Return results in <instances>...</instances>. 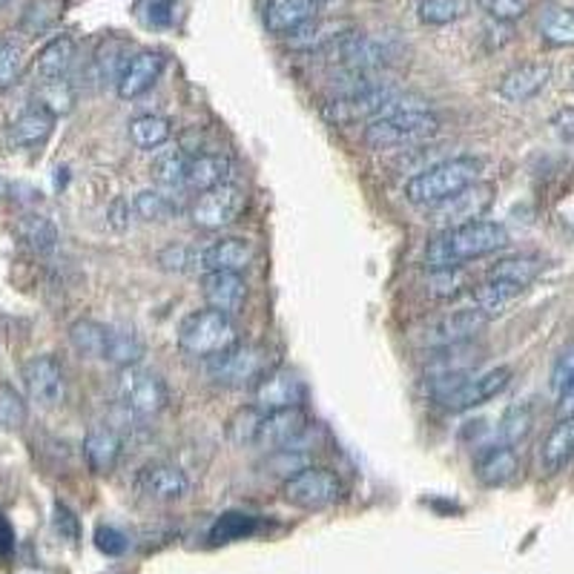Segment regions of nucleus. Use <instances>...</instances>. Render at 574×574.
<instances>
[{"mask_svg":"<svg viewBox=\"0 0 574 574\" xmlns=\"http://www.w3.org/2000/svg\"><path fill=\"white\" fill-rule=\"evenodd\" d=\"M508 245V230L497 221L477 219L472 225L443 230L437 239L425 247V265L428 270L439 267H459L472 259H483Z\"/></svg>","mask_w":574,"mask_h":574,"instance_id":"f257e3e1","label":"nucleus"},{"mask_svg":"<svg viewBox=\"0 0 574 574\" xmlns=\"http://www.w3.org/2000/svg\"><path fill=\"white\" fill-rule=\"evenodd\" d=\"M479 172H483V161L479 158H448V161H439L434 167H425V170H419L417 176L410 178L408 185H405V199L410 205L434 207L439 201L457 196L465 187L477 185Z\"/></svg>","mask_w":574,"mask_h":574,"instance_id":"f03ea898","label":"nucleus"},{"mask_svg":"<svg viewBox=\"0 0 574 574\" xmlns=\"http://www.w3.org/2000/svg\"><path fill=\"white\" fill-rule=\"evenodd\" d=\"M239 345L236 325L227 314L216 308L196 310L178 328V348L196 359H216Z\"/></svg>","mask_w":574,"mask_h":574,"instance_id":"7ed1b4c3","label":"nucleus"},{"mask_svg":"<svg viewBox=\"0 0 574 574\" xmlns=\"http://www.w3.org/2000/svg\"><path fill=\"white\" fill-rule=\"evenodd\" d=\"M439 130V118L430 110H403L374 118L365 127V144L370 150H399L428 141Z\"/></svg>","mask_w":574,"mask_h":574,"instance_id":"20e7f679","label":"nucleus"},{"mask_svg":"<svg viewBox=\"0 0 574 574\" xmlns=\"http://www.w3.org/2000/svg\"><path fill=\"white\" fill-rule=\"evenodd\" d=\"M118 399L136 417H156L167 408V385L165 379L141 365H127L118 370Z\"/></svg>","mask_w":574,"mask_h":574,"instance_id":"39448f33","label":"nucleus"},{"mask_svg":"<svg viewBox=\"0 0 574 574\" xmlns=\"http://www.w3.org/2000/svg\"><path fill=\"white\" fill-rule=\"evenodd\" d=\"M285 499L290 506L305 508V512H321V508H330L334 503H339L343 497V483L328 468H301L299 474L285 479V488H281Z\"/></svg>","mask_w":574,"mask_h":574,"instance_id":"423d86ee","label":"nucleus"},{"mask_svg":"<svg viewBox=\"0 0 574 574\" xmlns=\"http://www.w3.org/2000/svg\"><path fill=\"white\" fill-rule=\"evenodd\" d=\"M494 201V187L492 185H472L459 190L452 199L439 201V205L428 207V221L430 225L443 227V230H452V227L472 225V221L483 219L486 210Z\"/></svg>","mask_w":574,"mask_h":574,"instance_id":"0eeeda50","label":"nucleus"},{"mask_svg":"<svg viewBox=\"0 0 574 574\" xmlns=\"http://www.w3.org/2000/svg\"><path fill=\"white\" fill-rule=\"evenodd\" d=\"M319 56H328V61L343 67V72H379V67L388 61V47L368 34L348 32L321 49Z\"/></svg>","mask_w":574,"mask_h":574,"instance_id":"6e6552de","label":"nucleus"},{"mask_svg":"<svg viewBox=\"0 0 574 574\" xmlns=\"http://www.w3.org/2000/svg\"><path fill=\"white\" fill-rule=\"evenodd\" d=\"M488 325V316L479 314L477 308L465 310H452V314L439 316V319L428 321L423 330H419V345L425 348H448V345H463L472 343L474 336L483 334V328Z\"/></svg>","mask_w":574,"mask_h":574,"instance_id":"1a4fd4ad","label":"nucleus"},{"mask_svg":"<svg viewBox=\"0 0 574 574\" xmlns=\"http://www.w3.org/2000/svg\"><path fill=\"white\" fill-rule=\"evenodd\" d=\"M267 374V350L256 345H236L210 359V376L221 385H250Z\"/></svg>","mask_w":574,"mask_h":574,"instance_id":"9d476101","label":"nucleus"},{"mask_svg":"<svg viewBox=\"0 0 574 574\" xmlns=\"http://www.w3.org/2000/svg\"><path fill=\"white\" fill-rule=\"evenodd\" d=\"M241 207H245V192L236 185H219L212 190L199 192V201L192 205V221L201 230H221L239 219Z\"/></svg>","mask_w":574,"mask_h":574,"instance_id":"9b49d317","label":"nucleus"},{"mask_svg":"<svg viewBox=\"0 0 574 574\" xmlns=\"http://www.w3.org/2000/svg\"><path fill=\"white\" fill-rule=\"evenodd\" d=\"M308 428V417L299 405L294 408H279L261 414L259 430H256V443L265 452H281V448H294Z\"/></svg>","mask_w":574,"mask_h":574,"instance_id":"f8f14e48","label":"nucleus"},{"mask_svg":"<svg viewBox=\"0 0 574 574\" xmlns=\"http://www.w3.org/2000/svg\"><path fill=\"white\" fill-rule=\"evenodd\" d=\"M23 385H27V394L32 403H38L41 408H56L63 399V368L56 356H32L27 365H23Z\"/></svg>","mask_w":574,"mask_h":574,"instance_id":"ddd939ff","label":"nucleus"},{"mask_svg":"<svg viewBox=\"0 0 574 574\" xmlns=\"http://www.w3.org/2000/svg\"><path fill=\"white\" fill-rule=\"evenodd\" d=\"M305 399V385L296 374L290 370H267L254 388V408H259L261 414L279 408H294L301 405Z\"/></svg>","mask_w":574,"mask_h":574,"instance_id":"4468645a","label":"nucleus"},{"mask_svg":"<svg viewBox=\"0 0 574 574\" xmlns=\"http://www.w3.org/2000/svg\"><path fill=\"white\" fill-rule=\"evenodd\" d=\"M508 383H512V368H494L483 376H468L457 390H452V394L443 399V408L448 410L477 408V405L488 403V399H494L497 394H503Z\"/></svg>","mask_w":574,"mask_h":574,"instance_id":"2eb2a0df","label":"nucleus"},{"mask_svg":"<svg viewBox=\"0 0 574 574\" xmlns=\"http://www.w3.org/2000/svg\"><path fill=\"white\" fill-rule=\"evenodd\" d=\"M138 492L144 497L158 499V503H172V499L187 497L190 492V479L187 474L172 463H150L144 465L138 474Z\"/></svg>","mask_w":574,"mask_h":574,"instance_id":"dca6fc26","label":"nucleus"},{"mask_svg":"<svg viewBox=\"0 0 574 574\" xmlns=\"http://www.w3.org/2000/svg\"><path fill=\"white\" fill-rule=\"evenodd\" d=\"M165 72V56L161 52H152V49H144L138 56H132L127 61V67L121 69V76H118L116 87H118V96L123 101H132V98L144 96L147 89H152V83L161 78Z\"/></svg>","mask_w":574,"mask_h":574,"instance_id":"f3484780","label":"nucleus"},{"mask_svg":"<svg viewBox=\"0 0 574 574\" xmlns=\"http://www.w3.org/2000/svg\"><path fill=\"white\" fill-rule=\"evenodd\" d=\"M548 81H552V67H548V63H519V67H514L512 72L503 76V81H499V96L512 103L532 101L534 96H541L543 89L548 87Z\"/></svg>","mask_w":574,"mask_h":574,"instance_id":"a211bd4d","label":"nucleus"},{"mask_svg":"<svg viewBox=\"0 0 574 574\" xmlns=\"http://www.w3.org/2000/svg\"><path fill=\"white\" fill-rule=\"evenodd\" d=\"M254 261V247L245 239H219L199 250L201 274H239Z\"/></svg>","mask_w":574,"mask_h":574,"instance_id":"6ab92c4d","label":"nucleus"},{"mask_svg":"<svg viewBox=\"0 0 574 574\" xmlns=\"http://www.w3.org/2000/svg\"><path fill=\"white\" fill-rule=\"evenodd\" d=\"M325 0H267L265 27L274 34H290L314 21Z\"/></svg>","mask_w":574,"mask_h":574,"instance_id":"aec40b11","label":"nucleus"},{"mask_svg":"<svg viewBox=\"0 0 574 574\" xmlns=\"http://www.w3.org/2000/svg\"><path fill=\"white\" fill-rule=\"evenodd\" d=\"M201 294L207 305L221 314H239L247 299V281L239 274H205L201 279Z\"/></svg>","mask_w":574,"mask_h":574,"instance_id":"412c9836","label":"nucleus"},{"mask_svg":"<svg viewBox=\"0 0 574 574\" xmlns=\"http://www.w3.org/2000/svg\"><path fill=\"white\" fill-rule=\"evenodd\" d=\"M83 454H87L89 468L96 474H110L121 457V437L112 425H92L83 439Z\"/></svg>","mask_w":574,"mask_h":574,"instance_id":"4be33fe9","label":"nucleus"},{"mask_svg":"<svg viewBox=\"0 0 574 574\" xmlns=\"http://www.w3.org/2000/svg\"><path fill=\"white\" fill-rule=\"evenodd\" d=\"M474 472H477V479L483 486H506L519 472L517 452L512 445H492V448L479 454Z\"/></svg>","mask_w":574,"mask_h":574,"instance_id":"5701e85b","label":"nucleus"},{"mask_svg":"<svg viewBox=\"0 0 574 574\" xmlns=\"http://www.w3.org/2000/svg\"><path fill=\"white\" fill-rule=\"evenodd\" d=\"M574 459V417H563L561 423L548 430L541 448V468L543 474H561Z\"/></svg>","mask_w":574,"mask_h":574,"instance_id":"b1692460","label":"nucleus"},{"mask_svg":"<svg viewBox=\"0 0 574 574\" xmlns=\"http://www.w3.org/2000/svg\"><path fill=\"white\" fill-rule=\"evenodd\" d=\"M52 127H56V116L43 110L41 103H34L14 118L12 127H9V141L14 147H38L52 136Z\"/></svg>","mask_w":574,"mask_h":574,"instance_id":"393cba45","label":"nucleus"},{"mask_svg":"<svg viewBox=\"0 0 574 574\" xmlns=\"http://www.w3.org/2000/svg\"><path fill=\"white\" fill-rule=\"evenodd\" d=\"M479 350L472 343L448 345V348H430L425 376H448V374H472L479 363Z\"/></svg>","mask_w":574,"mask_h":574,"instance_id":"a878e982","label":"nucleus"},{"mask_svg":"<svg viewBox=\"0 0 574 574\" xmlns=\"http://www.w3.org/2000/svg\"><path fill=\"white\" fill-rule=\"evenodd\" d=\"M72 61H76V41H72L69 34H61V38H52V41L38 52V58H34V72H38L43 81H61V78H67Z\"/></svg>","mask_w":574,"mask_h":574,"instance_id":"bb28decb","label":"nucleus"},{"mask_svg":"<svg viewBox=\"0 0 574 574\" xmlns=\"http://www.w3.org/2000/svg\"><path fill=\"white\" fill-rule=\"evenodd\" d=\"M227 172H230V161L219 152H205V156H196L187 161V176L185 187L196 192H207L212 187H219L227 181Z\"/></svg>","mask_w":574,"mask_h":574,"instance_id":"cd10ccee","label":"nucleus"},{"mask_svg":"<svg viewBox=\"0 0 574 574\" xmlns=\"http://www.w3.org/2000/svg\"><path fill=\"white\" fill-rule=\"evenodd\" d=\"M348 32H354L348 21H316L314 18V21L296 29V32H290V47L301 49V52H321V49L330 47V43L339 41Z\"/></svg>","mask_w":574,"mask_h":574,"instance_id":"c85d7f7f","label":"nucleus"},{"mask_svg":"<svg viewBox=\"0 0 574 574\" xmlns=\"http://www.w3.org/2000/svg\"><path fill=\"white\" fill-rule=\"evenodd\" d=\"M523 290H526V287L512 285V281L486 279L483 285L474 287V308L492 319V316L503 314V310H506L508 305H512V301L523 294Z\"/></svg>","mask_w":574,"mask_h":574,"instance_id":"c756f323","label":"nucleus"},{"mask_svg":"<svg viewBox=\"0 0 574 574\" xmlns=\"http://www.w3.org/2000/svg\"><path fill=\"white\" fill-rule=\"evenodd\" d=\"M144 356V345L132 330L127 328H112L107 330V348H103V363H112L118 368H127V365H138V359Z\"/></svg>","mask_w":574,"mask_h":574,"instance_id":"7c9ffc66","label":"nucleus"},{"mask_svg":"<svg viewBox=\"0 0 574 574\" xmlns=\"http://www.w3.org/2000/svg\"><path fill=\"white\" fill-rule=\"evenodd\" d=\"M107 330L110 325H101L96 319H78L69 328V343L87 359H103V348H107Z\"/></svg>","mask_w":574,"mask_h":574,"instance_id":"2f4dec72","label":"nucleus"},{"mask_svg":"<svg viewBox=\"0 0 574 574\" xmlns=\"http://www.w3.org/2000/svg\"><path fill=\"white\" fill-rule=\"evenodd\" d=\"M543 41L552 47H574V12L566 7H546L537 21Z\"/></svg>","mask_w":574,"mask_h":574,"instance_id":"473e14b6","label":"nucleus"},{"mask_svg":"<svg viewBox=\"0 0 574 574\" xmlns=\"http://www.w3.org/2000/svg\"><path fill=\"white\" fill-rule=\"evenodd\" d=\"M543 270V261L534 259V256H506V259L494 261L492 270H488V279H503L512 281V285L528 287Z\"/></svg>","mask_w":574,"mask_h":574,"instance_id":"72a5a7b5","label":"nucleus"},{"mask_svg":"<svg viewBox=\"0 0 574 574\" xmlns=\"http://www.w3.org/2000/svg\"><path fill=\"white\" fill-rule=\"evenodd\" d=\"M170 121L161 116H138L130 121V138L141 150H156L170 141Z\"/></svg>","mask_w":574,"mask_h":574,"instance_id":"f704fd0d","label":"nucleus"},{"mask_svg":"<svg viewBox=\"0 0 574 574\" xmlns=\"http://www.w3.org/2000/svg\"><path fill=\"white\" fill-rule=\"evenodd\" d=\"M18 232H21V239L27 241L32 250H38V254H52L58 245L56 225L49 219H43V216H23V219L18 221Z\"/></svg>","mask_w":574,"mask_h":574,"instance_id":"c9c22d12","label":"nucleus"},{"mask_svg":"<svg viewBox=\"0 0 574 574\" xmlns=\"http://www.w3.org/2000/svg\"><path fill=\"white\" fill-rule=\"evenodd\" d=\"M259 523L256 517L250 514H241V512H227L221 514L210 528V541L212 543H232V541H245L250 534H256Z\"/></svg>","mask_w":574,"mask_h":574,"instance_id":"e433bc0d","label":"nucleus"},{"mask_svg":"<svg viewBox=\"0 0 574 574\" xmlns=\"http://www.w3.org/2000/svg\"><path fill=\"white\" fill-rule=\"evenodd\" d=\"M187 161H190V158L178 150L158 156L156 161H152V178H156V185L167 187V190H178V187H185Z\"/></svg>","mask_w":574,"mask_h":574,"instance_id":"4c0bfd02","label":"nucleus"},{"mask_svg":"<svg viewBox=\"0 0 574 574\" xmlns=\"http://www.w3.org/2000/svg\"><path fill=\"white\" fill-rule=\"evenodd\" d=\"M532 430V408L528 405H512L499 419V445H517Z\"/></svg>","mask_w":574,"mask_h":574,"instance_id":"58836bf2","label":"nucleus"},{"mask_svg":"<svg viewBox=\"0 0 574 574\" xmlns=\"http://www.w3.org/2000/svg\"><path fill=\"white\" fill-rule=\"evenodd\" d=\"M38 103H41L43 110L52 112V116H63L76 103V89H72V83L67 78H61V81H43L41 92H38Z\"/></svg>","mask_w":574,"mask_h":574,"instance_id":"ea45409f","label":"nucleus"},{"mask_svg":"<svg viewBox=\"0 0 574 574\" xmlns=\"http://www.w3.org/2000/svg\"><path fill=\"white\" fill-rule=\"evenodd\" d=\"M132 210L144 221H167L176 216V205L156 190H144L132 199Z\"/></svg>","mask_w":574,"mask_h":574,"instance_id":"a19ab883","label":"nucleus"},{"mask_svg":"<svg viewBox=\"0 0 574 574\" xmlns=\"http://www.w3.org/2000/svg\"><path fill=\"white\" fill-rule=\"evenodd\" d=\"M463 12H465L463 0H419V7H417L419 21L428 23V27H445V23H454Z\"/></svg>","mask_w":574,"mask_h":574,"instance_id":"79ce46f5","label":"nucleus"},{"mask_svg":"<svg viewBox=\"0 0 574 574\" xmlns=\"http://www.w3.org/2000/svg\"><path fill=\"white\" fill-rule=\"evenodd\" d=\"M27 423V403L18 397V390L0 385V428L18 430Z\"/></svg>","mask_w":574,"mask_h":574,"instance_id":"37998d69","label":"nucleus"},{"mask_svg":"<svg viewBox=\"0 0 574 574\" xmlns=\"http://www.w3.org/2000/svg\"><path fill=\"white\" fill-rule=\"evenodd\" d=\"M58 18V7L56 0H32L27 9H23V18H21V29L32 34H41L47 32Z\"/></svg>","mask_w":574,"mask_h":574,"instance_id":"c03bdc74","label":"nucleus"},{"mask_svg":"<svg viewBox=\"0 0 574 574\" xmlns=\"http://www.w3.org/2000/svg\"><path fill=\"white\" fill-rule=\"evenodd\" d=\"M428 294L437 296V299H452L465 287V274L459 267H439V270H430L428 276Z\"/></svg>","mask_w":574,"mask_h":574,"instance_id":"a18cd8bd","label":"nucleus"},{"mask_svg":"<svg viewBox=\"0 0 574 574\" xmlns=\"http://www.w3.org/2000/svg\"><path fill=\"white\" fill-rule=\"evenodd\" d=\"M479 9L499 23H514L526 18L532 9V0H477Z\"/></svg>","mask_w":574,"mask_h":574,"instance_id":"49530a36","label":"nucleus"},{"mask_svg":"<svg viewBox=\"0 0 574 574\" xmlns=\"http://www.w3.org/2000/svg\"><path fill=\"white\" fill-rule=\"evenodd\" d=\"M158 265L165 267V270H176V274L199 270V250L185 245H170L158 254Z\"/></svg>","mask_w":574,"mask_h":574,"instance_id":"de8ad7c7","label":"nucleus"},{"mask_svg":"<svg viewBox=\"0 0 574 574\" xmlns=\"http://www.w3.org/2000/svg\"><path fill=\"white\" fill-rule=\"evenodd\" d=\"M259 423H261V410L259 408L239 410V414L230 419V439L236 445L256 443V430H259Z\"/></svg>","mask_w":574,"mask_h":574,"instance_id":"09e8293b","label":"nucleus"},{"mask_svg":"<svg viewBox=\"0 0 574 574\" xmlns=\"http://www.w3.org/2000/svg\"><path fill=\"white\" fill-rule=\"evenodd\" d=\"M23 72V49L18 43H0V89L12 87Z\"/></svg>","mask_w":574,"mask_h":574,"instance_id":"8fccbe9b","label":"nucleus"},{"mask_svg":"<svg viewBox=\"0 0 574 574\" xmlns=\"http://www.w3.org/2000/svg\"><path fill=\"white\" fill-rule=\"evenodd\" d=\"M574 379V343H568L566 348L557 354V359H554L552 365V390L554 394H561L563 388H566L568 383Z\"/></svg>","mask_w":574,"mask_h":574,"instance_id":"3c124183","label":"nucleus"},{"mask_svg":"<svg viewBox=\"0 0 574 574\" xmlns=\"http://www.w3.org/2000/svg\"><path fill=\"white\" fill-rule=\"evenodd\" d=\"M96 546L101 548L103 554H110V557H118V554L127 552L130 541H127V534L118 532L116 526H98L96 528Z\"/></svg>","mask_w":574,"mask_h":574,"instance_id":"603ef678","label":"nucleus"},{"mask_svg":"<svg viewBox=\"0 0 574 574\" xmlns=\"http://www.w3.org/2000/svg\"><path fill=\"white\" fill-rule=\"evenodd\" d=\"M552 127L561 136V141L574 144V107H563V110L554 112Z\"/></svg>","mask_w":574,"mask_h":574,"instance_id":"864d4df0","label":"nucleus"},{"mask_svg":"<svg viewBox=\"0 0 574 574\" xmlns=\"http://www.w3.org/2000/svg\"><path fill=\"white\" fill-rule=\"evenodd\" d=\"M144 21L147 27H167L172 21V0H150V14Z\"/></svg>","mask_w":574,"mask_h":574,"instance_id":"5fc2aeb1","label":"nucleus"},{"mask_svg":"<svg viewBox=\"0 0 574 574\" xmlns=\"http://www.w3.org/2000/svg\"><path fill=\"white\" fill-rule=\"evenodd\" d=\"M557 417H574V379L557 394Z\"/></svg>","mask_w":574,"mask_h":574,"instance_id":"6e6d98bb","label":"nucleus"},{"mask_svg":"<svg viewBox=\"0 0 574 574\" xmlns=\"http://www.w3.org/2000/svg\"><path fill=\"white\" fill-rule=\"evenodd\" d=\"M58 532H63L69 537V541H76L78 537V523H76V517H72V514L67 512V508L63 506H58Z\"/></svg>","mask_w":574,"mask_h":574,"instance_id":"4d7b16f0","label":"nucleus"},{"mask_svg":"<svg viewBox=\"0 0 574 574\" xmlns=\"http://www.w3.org/2000/svg\"><path fill=\"white\" fill-rule=\"evenodd\" d=\"M9 546H12V532H9V526L0 519V554H7Z\"/></svg>","mask_w":574,"mask_h":574,"instance_id":"13d9d810","label":"nucleus"},{"mask_svg":"<svg viewBox=\"0 0 574 574\" xmlns=\"http://www.w3.org/2000/svg\"><path fill=\"white\" fill-rule=\"evenodd\" d=\"M7 3H9V0H0V9H3V7H7Z\"/></svg>","mask_w":574,"mask_h":574,"instance_id":"bf43d9fd","label":"nucleus"}]
</instances>
